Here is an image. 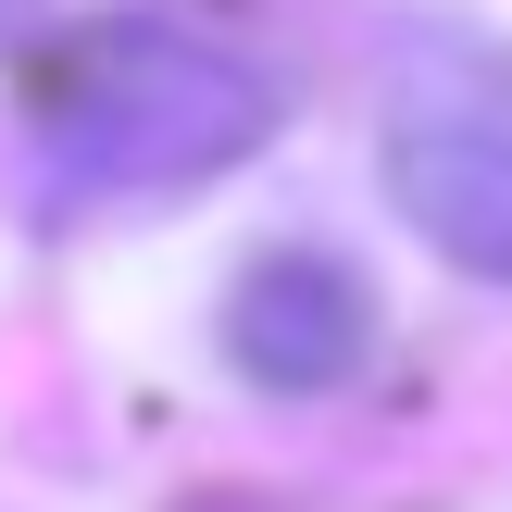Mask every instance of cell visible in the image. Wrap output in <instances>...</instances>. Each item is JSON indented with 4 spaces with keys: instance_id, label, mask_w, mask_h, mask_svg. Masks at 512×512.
Listing matches in <instances>:
<instances>
[{
    "instance_id": "obj_1",
    "label": "cell",
    "mask_w": 512,
    "mask_h": 512,
    "mask_svg": "<svg viewBox=\"0 0 512 512\" xmlns=\"http://www.w3.org/2000/svg\"><path fill=\"white\" fill-rule=\"evenodd\" d=\"M263 125H275V75L175 13H100L25 88V138H38L50 200L200 188L238 150H263Z\"/></svg>"
},
{
    "instance_id": "obj_2",
    "label": "cell",
    "mask_w": 512,
    "mask_h": 512,
    "mask_svg": "<svg viewBox=\"0 0 512 512\" xmlns=\"http://www.w3.org/2000/svg\"><path fill=\"white\" fill-rule=\"evenodd\" d=\"M388 200L438 263L512 288V50L488 25H413L375 125Z\"/></svg>"
},
{
    "instance_id": "obj_3",
    "label": "cell",
    "mask_w": 512,
    "mask_h": 512,
    "mask_svg": "<svg viewBox=\"0 0 512 512\" xmlns=\"http://www.w3.org/2000/svg\"><path fill=\"white\" fill-rule=\"evenodd\" d=\"M225 350H238V375H263L288 400L363 375V350H375L363 263H338V250H263L238 275V300H225Z\"/></svg>"
}]
</instances>
